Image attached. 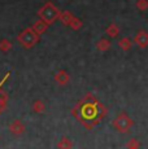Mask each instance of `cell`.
Wrapping results in <instances>:
<instances>
[{"instance_id":"obj_1","label":"cell","mask_w":148,"mask_h":149,"mask_svg":"<svg viewBox=\"0 0 148 149\" xmlns=\"http://www.w3.org/2000/svg\"><path fill=\"white\" fill-rule=\"evenodd\" d=\"M60 14H61L60 13V10L51 1L45 3V4L40 8V9H39V12H38V16L40 17L42 21H44L47 25L53 24V22H55L56 19L60 17Z\"/></svg>"},{"instance_id":"obj_2","label":"cell","mask_w":148,"mask_h":149,"mask_svg":"<svg viewBox=\"0 0 148 149\" xmlns=\"http://www.w3.org/2000/svg\"><path fill=\"white\" fill-rule=\"evenodd\" d=\"M39 36H38V33H36L34 29H26L25 31H22L18 36V40L22 43L26 48H30L38 42Z\"/></svg>"},{"instance_id":"obj_3","label":"cell","mask_w":148,"mask_h":149,"mask_svg":"<svg viewBox=\"0 0 148 149\" xmlns=\"http://www.w3.org/2000/svg\"><path fill=\"white\" fill-rule=\"evenodd\" d=\"M134 42L139 45L140 48H146L148 47V33L144 30H140L134 38Z\"/></svg>"},{"instance_id":"obj_4","label":"cell","mask_w":148,"mask_h":149,"mask_svg":"<svg viewBox=\"0 0 148 149\" xmlns=\"http://www.w3.org/2000/svg\"><path fill=\"white\" fill-rule=\"evenodd\" d=\"M74 17L72 16V13L68 12V10H65V12H62L61 14H60V19L62 21V24L65 25H70V22L73 21Z\"/></svg>"},{"instance_id":"obj_5","label":"cell","mask_w":148,"mask_h":149,"mask_svg":"<svg viewBox=\"0 0 148 149\" xmlns=\"http://www.w3.org/2000/svg\"><path fill=\"white\" fill-rule=\"evenodd\" d=\"M45 22L44 21H38V22H35L34 24V26H33V29L36 31L38 34H42V33H44L45 31V29H47V26H45Z\"/></svg>"},{"instance_id":"obj_6","label":"cell","mask_w":148,"mask_h":149,"mask_svg":"<svg viewBox=\"0 0 148 149\" xmlns=\"http://www.w3.org/2000/svg\"><path fill=\"white\" fill-rule=\"evenodd\" d=\"M118 45H119V48H122L124 51H129L130 48H131V40H130L129 38H124L118 42Z\"/></svg>"},{"instance_id":"obj_7","label":"cell","mask_w":148,"mask_h":149,"mask_svg":"<svg viewBox=\"0 0 148 149\" xmlns=\"http://www.w3.org/2000/svg\"><path fill=\"white\" fill-rule=\"evenodd\" d=\"M118 33H119V30H118V27L116 26V25H110V26L107 29V34H108L109 36H112V38L117 36Z\"/></svg>"},{"instance_id":"obj_8","label":"cell","mask_w":148,"mask_h":149,"mask_svg":"<svg viewBox=\"0 0 148 149\" xmlns=\"http://www.w3.org/2000/svg\"><path fill=\"white\" fill-rule=\"evenodd\" d=\"M109 45H110V43L108 42L107 39H101V40L98 43V48L100 51H107L108 48H109Z\"/></svg>"},{"instance_id":"obj_9","label":"cell","mask_w":148,"mask_h":149,"mask_svg":"<svg viewBox=\"0 0 148 149\" xmlns=\"http://www.w3.org/2000/svg\"><path fill=\"white\" fill-rule=\"evenodd\" d=\"M136 7L140 10L148 9V0H138V1H136Z\"/></svg>"},{"instance_id":"obj_10","label":"cell","mask_w":148,"mask_h":149,"mask_svg":"<svg viewBox=\"0 0 148 149\" xmlns=\"http://www.w3.org/2000/svg\"><path fill=\"white\" fill-rule=\"evenodd\" d=\"M10 47H12V45H10V43H8L7 40H3L1 43H0V49L4 51V52H7Z\"/></svg>"},{"instance_id":"obj_11","label":"cell","mask_w":148,"mask_h":149,"mask_svg":"<svg viewBox=\"0 0 148 149\" xmlns=\"http://www.w3.org/2000/svg\"><path fill=\"white\" fill-rule=\"evenodd\" d=\"M70 26H72L73 29H75V30H77V29H79V27L82 26V22L79 21L78 18H73V21L70 22Z\"/></svg>"}]
</instances>
